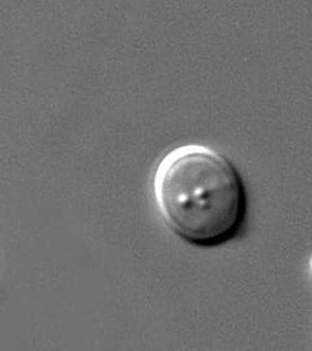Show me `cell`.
Returning <instances> with one entry per match:
<instances>
[{"label": "cell", "instance_id": "6da1fadb", "mask_svg": "<svg viewBox=\"0 0 312 351\" xmlns=\"http://www.w3.org/2000/svg\"><path fill=\"white\" fill-rule=\"evenodd\" d=\"M152 193L164 224L195 247L213 249L233 241L248 216V191L237 167L203 145L165 154L152 178Z\"/></svg>", "mask_w": 312, "mask_h": 351}, {"label": "cell", "instance_id": "7a4b0ae2", "mask_svg": "<svg viewBox=\"0 0 312 351\" xmlns=\"http://www.w3.org/2000/svg\"><path fill=\"white\" fill-rule=\"evenodd\" d=\"M310 274H311V277H312V258H311V261H310Z\"/></svg>", "mask_w": 312, "mask_h": 351}]
</instances>
